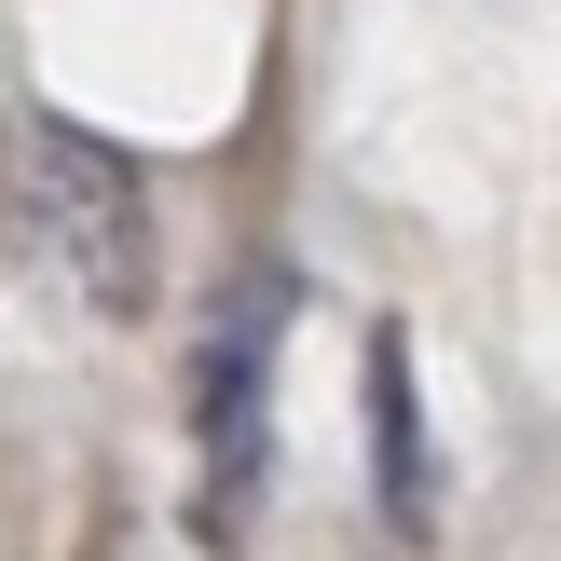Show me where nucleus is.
Returning a JSON list of instances; mask_svg holds the SVG:
<instances>
[{
    "label": "nucleus",
    "mask_w": 561,
    "mask_h": 561,
    "mask_svg": "<svg viewBox=\"0 0 561 561\" xmlns=\"http://www.w3.org/2000/svg\"><path fill=\"white\" fill-rule=\"evenodd\" d=\"M370 398H383V480H398V520L425 535V438H411V356H398V329L370 343Z\"/></svg>",
    "instance_id": "2"
},
{
    "label": "nucleus",
    "mask_w": 561,
    "mask_h": 561,
    "mask_svg": "<svg viewBox=\"0 0 561 561\" xmlns=\"http://www.w3.org/2000/svg\"><path fill=\"white\" fill-rule=\"evenodd\" d=\"M14 219H27V247H55V274L96 316H137L151 301V206H137L124 151H96L69 124H27L14 137Z\"/></svg>",
    "instance_id": "1"
}]
</instances>
